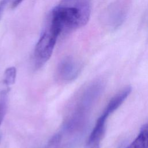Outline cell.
<instances>
[{"mask_svg": "<svg viewBox=\"0 0 148 148\" xmlns=\"http://www.w3.org/2000/svg\"><path fill=\"white\" fill-rule=\"evenodd\" d=\"M103 85L97 80L88 85L73 102L63 124V130L71 135L82 134L86 128L90 113L103 91Z\"/></svg>", "mask_w": 148, "mask_h": 148, "instance_id": "1", "label": "cell"}, {"mask_svg": "<svg viewBox=\"0 0 148 148\" xmlns=\"http://www.w3.org/2000/svg\"><path fill=\"white\" fill-rule=\"evenodd\" d=\"M91 13L90 0H64L52 10L49 28L58 36L84 26Z\"/></svg>", "mask_w": 148, "mask_h": 148, "instance_id": "2", "label": "cell"}, {"mask_svg": "<svg viewBox=\"0 0 148 148\" xmlns=\"http://www.w3.org/2000/svg\"><path fill=\"white\" fill-rule=\"evenodd\" d=\"M58 35L49 28L42 33L34 52V61L36 68L42 66L51 57Z\"/></svg>", "mask_w": 148, "mask_h": 148, "instance_id": "3", "label": "cell"}, {"mask_svg": "<svg viewBox=\"0 0 148 148\" xmlns=\"http://www.w3.org/2000/svg\"><path fill=\"white\" fill-rule=\"evenodd\" d=\"M80 70L79 64L73 58L66 57L58 63L56 69V77L60 81H72L77 77Z\"/></svg>", "mask_w": 148, "mask_h": 148, "instance_id": "4", "label": "cell"}, {"mask_svg": "<svg viewBox=\"0 0 148 148\" xmlns=\"http://www.w3.org/2000/svg\"><path fill=\"white\" fill-rule=\"evenodd\" d=\"M110 114L105 109L97 119L94 127L87 140L86 148H100L101 142L106 130V121Z\"/></svg>", "mask_w": 148, "mask_h": 148, "instance_id": "5", "label": "cell"}, {"mask_svg": "<svg viewBox=\"0 0 148 148\" xmlns=\"http://www.w3.org/2000/svg\"><path fill=\"white\" fill-rule=\"evenodd\" d=\"M126 148H148V121L142 125L136 138Z\"/></svg>", "mask_w": 148, "mask_h": 148, "instance_id": "6", "label": "cell"}, {"mask_svg": "<svg viewBox=\"0 0 148 148\" xmlns=\"http://www.w3.org/2000/svg\"><path fill=\"white\" fill-rule=\"evenodd\" d=\"M5 90L0 93V127L6 114L8 104V91Z\"/></svg>", "mask_w": 148, "mask_h": 148, "instance_id": "7", "label": "cell"}, {"mask_svg": "<svg viewBox=\"0 0 148 148\" xmlns=\"http://www.w3.org/2000/svg\"><path fill=\"white\" fill-rule=\"evenodd\" d=\"M16 77V69L14 66L8 68L5 71L3 75V83L5 85L9 86L14 82Z\"/></svg>", "mask_w": 148, "mask_h": 148, "instance_id": "8", "label": "cell"}, {"mask_svg": "<svg viewBox=\"0 0 148 148\" xmlns=\"http://www.w3.org/2000/svg\"><path fill=\"white\" fill-rule=\"evenodd\" d=\"M10 0H0V18L4 10L6 5L9 3Z\"/></svg>", "mask_w": 148, "mask_h": 148, "instance_id": "9", "label": "cell"}, {"mask_svg": "<svg viewBox=\"0 0 148 148\" xmlns=\"http://www.w3.org/2000/svg\"><path fill=\"white\" fill-rule=\"evenodd\" d=\"M23 0H12V5L11 7L12 8H16L20 3L23 2Z\"/></svg>", "mask_w": 148, "mask_h": 148, "instance_id": "10", "label": "cell"}, {"mask_svg": "<svg viewBox=\"0 0 148 148\" xmlns=\"http://www.w3.org/2000/svg\"><path fill=\"white\" fill-rule=\"evenodd\" d=\"M45 148H47V147H45Z\"/></svg>", "mask_w": 148, "mask_h": 148, "instance_id": "11", "label": "cell"}]
</instances>
